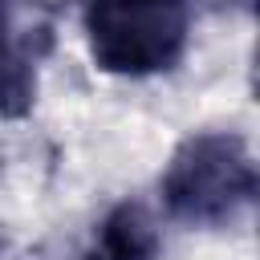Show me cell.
Instances as JSON below:
<instances>
[{
    "label": "cell",
    "mask_w": 260,
    "mask_h": 260,
    "mask_svg": "<svg viewBox=\"0 0 260 260\" xmlns=\"http://www.w3.org/2000/svg\"><path fill=\"white\" fill-rule=\"evenodd\" d=\"M162 203L187 228H228L256 203V162L240 134H191L162 171Z\"/></svg>",
    "instance_id": "1"
},
{
    "label": "cell",
    "mask_w": 260,
    "mask_h": 260,
    "mask_svg": "<svg viewBox=\"0 0 260 260\" xmlns=\"http://www.w3.org/2000/svg\"><path fill=\"white\" fill-rule=\"evenodd\" d=\"M191 32V0H85V41L98 69L150 77L171 69Z\"/></svg>",
    "instance_id": "2"
},
{
    "label": "cell",
    "mask_w": 260,
    "mask_h": 260,
    "mask_svg": "<svg viewBox=\"0 0 260 260\" xmlns=\"http://www.w3.org/2000/svg\"><path fill=\"white\" fill-rule=\"evenodd\" d=\"M158 252L162 236L154 215L142 203H118L93 232L85 260H158Z\"/></svg>",
    "instance_id": "3"
},
{
    "label": "cell",
    "mask_w": 260,
    "mask_h": 260,
    "mask_svg": "<svg viewBox=\"0 0 260 260\" xmlns=\"http://www.w3.org/2000/svg\"><path fill=\"white\" fill-rule=\"evenodd\" d=\"M0 106L4 110H24L28 106V69L12 45V20H8V0H0Z\"/></svg>",
    "instance_id": "4"
}]
</instances>
